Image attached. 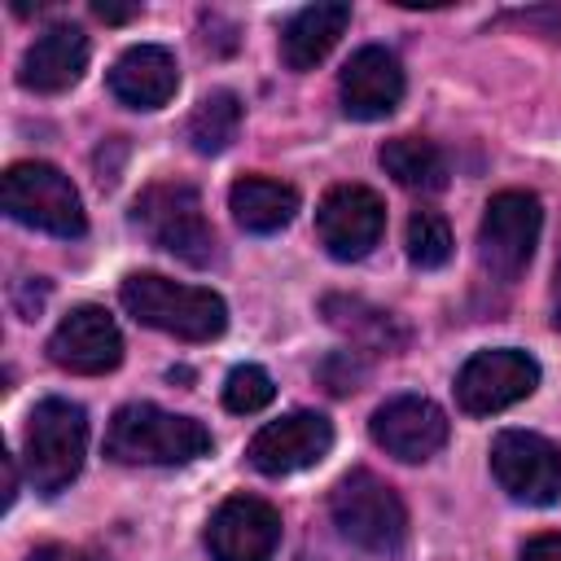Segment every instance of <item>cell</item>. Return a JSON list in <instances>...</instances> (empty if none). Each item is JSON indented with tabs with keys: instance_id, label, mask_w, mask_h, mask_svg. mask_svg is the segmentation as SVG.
Returning a JSON list of instances; mask_svg holds the SVG:
<instances>
[{
	"instance_id": "6da1fadb",
	"label": "cell",
	"mask_w": 561,
	"mask_h": 561,
	"mask_svg": "<svg viewBox=\"0 0 561 561\" xmlns=\"http://www.w3.org/2000/svg\"><path fill=\"white\" fill-rule=\"evenodd\" d=\"M127 316L136 324H149L158 333H171L180 342H210L228 329V307L215 289L180 285L158 272H131L118 289Z\"/></svg>"
},
{
	"instance_id": "7a4b0ae2",
	"label": "cell",
	"mask_w": 561,
	"mask_h": 561,
	"mask_svg": "<svg viewBox=\"0 0 561 561\" xmlns=\"http://www.w3.org/2000/svg\"><path fill=\"white\" fill-rule=\"evenodd\" d=\"M210 451V430L193 416L153 403H127L105 425V456L114 465H188Z\"/></svg>"
},
{
	"instance_id": "3957f363",
	"label": "cell",
	"mask_w": 561,
	"mask_h": 561,
	"mask_svg": "<svg viewBox=\"0 0 561 561\" xmlns=\"http://www.w3.org/2000/svg\"><path fill=\"white\" fill-rule=\"evenodd\" d=\"M131 224L188 267L215 263V228L202 210V193L188 180H153L131 202Z\"/></svg>"
},
{
	"instance_id": "277c9868",
	"label": "cell",
	"mask_w": 561,
	"mask_h": 561,
	"mask_svg": "<svg viewBox=\"0 0 561 561\" xmlns=\"http://www.w3.org/2000/svg\"><path fill=\"white\" fill-rule=\"evenodd\" d=\"M88 451V416L70 399H39L26 416V438H22V460L26 478L39 495L66 491Z\"/></svg>"
},
{
	"instance_id": "5b68a950",
	"label": "cell",
	"mask_w": 561,
	"mask_h": 561,
	"mask_svg": "<svg viewBox=\"0 0 561 561\" xmlns=\"http://www.w3.org/2000/svg\"><path fill=\"white\" fill-rule=\"evenodd\" d=\"M329 517L364 552H394L408 535V508L399 491L377 478L373 469H351L333 491H329Z\"/></svg>"
},
{
	"instance_id": "8992f818",
	"label": "cell",
	"mask_w": 561,
	"mask_h": 561,
	"mask_svg": "<svg viewBox=\"0 0 561 561\" xmlns=\"http://www.w3.org/2000/svg\"><path fill=\"white\" fill-rule=\"evenodd\" d=\"M0 206L9 219L39 228L48 237H61V241L83 237L88 228L79 188L70 184V175H61L48 162H13L0 184Z\"/></svg>"
},
{
	"instance_id": "52a82bcc",
	"label": "cell",
	"mask_w": 561,
	"mask_h": 561,
	"mask_svg": "<svg viewBox=\"0 0 561 561\" xmlns=\"http://www.w3.org/2000/svg\"><path fill=\"white\" fill-rule=\"evenodd\" d=\"M543 228V210L535 193L504 188L486 202L482 224H478V259L495 280H517L535 254Z\"/></svg>"
},
{
	"instance_id": "ba28073f",
	"label": "cell",
	"mask_w": 561,
	"mask_h": 561,
	"mask_svg": "<svg viewBox=\"0 0 561 561\" xmlns=\"http://www.w3.org/2000/svg\"><path fill=\"white\" fill-rule=\"evenodd\" d=\"M535 386H539V364L517 346H495L465 359V368L456 373V403L469 416H495L522 403L526 394H535Z\"/></svg>"
},
{
	"instance_id": "9c48e42d",
	"label": "cell",
	"mask_w": 561,
	"mask_h": 561,
	"mask_svg": "<svg viewBox=\"0 0 561 561\" xmlns=\"http://www.w3.org/2000/svg\"><path fill=\"white\" fill-rule=\"evenodd\" d=\"M491 473L517 504L548 508L561 500V447L530 430H504L491 443Z\"/></svg>"
},
{
	"instance_id": "30bf717a",
	"label": "cell",
	"mask_w": 561,
	"mask_h": 561,
	"mask_svg": "<svg viewBox=\"0 0 561 561\" xmlns=\"http://www.w3.org/2000/svg\"><path fill=\"white\" fill-rule=\"evenodd\" d=\"M381 232H386V206L364 184H337L316 206V237L342 263L364 259L381 241Z\"/></svg>"
},
{
	"instance_id": "8fae6325",
	"label": "cell",
	"mask_w": 561,
	"mask_h": 561,
	"mask_svg": "<svg viewBox=\"0 0 561 561\" xmlns=\"http://www.w3.org/2000/svg\"><path fill=\"white\" fill-rule=\"evenodd\" d=\"M48 359L61 368V373H75V377H101V373H114L123 364V333L114 324V316L96 302H83L75 307L48 337Z\"/></svg>"
},
{
	"instance_id": "7c38bea8",
	"label": "cell",
	"mask_w": 561,
	"mask_h": 561,
	"mask_svg": "<svg viewBox=\"0 0 561 561\" xmlns=\"http://www.w3.org/2000/svg\"><path fill=\"white\" fill-rule=\"evenodd\" d=\"M368 434L386 456L403 465H421L438 456V447L447 443V416L425 394H394L373 412Z\"/></svg>"
},
{
	"instance_id": "4fadbf2b",
	"label": "cell",
	"mask_w": 561,
	"mask_h": 561,
	"mask_svg": "<svg viewBox=\"0 0 561 561\" xmlns=\"http://www.w3.org/2000/svg\"><path fill=\"white\" fill-rule=\"evenodd\" d=\"M276 543L280 513L259 495H232L206 522V548L215 561H272Z\"/></svg>"
},
{
	"instance_id": "5bb4252c",
	"label": "cell",
	"mask_w": 561,
	"mask_h": 561,
	"mask_svg": "<svg viewBox=\"0 0 561 561\" xmlns=\"http://www.w3.org/2000/svg\"><path fill=\"white\" fill-rule=\"evenodd\" d=\"M333 447V425L320 412H289L280 421H267L254 438H250V465L267 478H285L298 469H311L329 456Z\"/></svg>"
},
{
	"instance_id": "9a60e30c",
	"label": "cell",
	"mask_w": 561,
	"mask_h": 561,
	"mask_svg": "<svg viewBox=\"0 0 561 561\" xmlns=\"http://www.w3.org/2000/svg\"><path fill=\"white\" fill-rule=\"evenodd\" d=\"M337 96H342L346 118H359V123L394 114V105L403 101V66H399V57L390 48H377V44L359 48L342 66Z\"/></svg>"
},
{
	"instance_id": "2e32d148",
	"label": "cell",
	"mask_w": 561,
	"mask_h": 561,
	"mask_svg": "<svg viewBox=\"0 0 561 561\" xmlns=\"http://www.w3.org/2000/svg\"><path fill=\"white\" fill-rule=\"evenodd\" d=\"M83 66H88V35L70 22H57L48 26L26 53H22V66H18V83L26 92H66L83 79Z\"/></svg>"
},
{
	"instance_id": "e0dca14e",
	"label": "cell",
	"mask_w": 561,
	"mask_h": 561,
	"mask_svg": "<svg viewBox=\"0 0 561 561\" xmlns=\"http://www.w3.org/2000/svg\"><path fill=\"white\" fill-rule=\"evenodd\" d=\"M180 70L162 44H136L110 66V92L127 110H158L175 96Z\"/></svg>"
},
{
	"instance_id": "ac0fdd59",
	"label": "cell",
	"mask_w": 561,
	"mask_h": 561,
	"mask_svg": "<svg viewBox=\"0 0 561 561\" xmlns=\"http://www.w3.org/2000/svg\"><path fill=\"white\" fill-rule=\"evenodd\" d=\"M346 22H351V4H307V9H298L285 22V31H280V57H285V66L289 70L320 66L333 53V44L342 39Z\"/></svg>"
},
{
	"instance_id": "d6986e66",
	"label": "cell",
	"mask_w": 561,
	"mask_h": 561,
	"mask_svg": "<svg viewBox=\"0 0 561 561\" xmlns=\"http://www.w3.org/2000/svg\"><path fill=\"white\" fill-rule=\"evenodd\" d=\"M228 210L245 232H280L298 215V188L272 175H241L228 188Z\"/></svg>"
},
{
	"instance_id": "ffe728a7",
	"label": "cell",
	"mask_w": 561,
	"mask_h": 561,
	"mask_svg": "<svg viewBox=\"0 0 561 561\" xmlns=\"http://www.w3.org/2000/svg\"><path fill=\"white\" fill-rule=\"evenodd\" d=\"M377 158H381L386 175H394V184H403V188L438 193L447 184V158L425 136H394V140L381 145Z\"/></svg>"
},
{
	"instance_id": "44dd1931",
	"label": "cell",
	"mask_w": 561,
	"mask_h": 561,
	"mask_svg": "<svg viewBox=\"0 0 561 561\" xmlns=\"http://www.w3.org/2000/svg\"><path fill=\"white\" fill-rule=\"evenodd\" d=\"M237 131H241V101H237V92H228V88H215V92H206L197 105H193V114H188V127H184V136H188V145L197 149V153H224L232 140H237Z\"/></svg>"
},
{
	"instance_id": "7402d4cb",
	"label": "cell",
	"mask_w": 561,
	"mask_h": 561,
	"mask_svg": "<svg viewBox=\"0 0 561 561\" xmlns=\"http://www.w3.org/2000/svg\"><path fill=\"white\" fill-rule=\"evenodd\" d=\"M329 320L337 329L351 333V342L359 351H399L403 346V329L394 324L390 311H377V307H364L359 298H329L324 302Z\"/></svg>"
},
{
	"instance_id": "603a6c76",
	"label": "cell",
	"mask_w": 561,
	"mask_h": 561,
	"mask_svg": "<svg viewBox=\"0 0 561 561\" xmlns=\"http://www.w3.org/2000/svg\"><path fill=\"white\" fill-rule=\"evenodd\" d=\"M403 245H408V259H412L416 267H443V263L451 259V228H447V219H443L438 210L421 206V210L408 215V237H403Z\"/></svg>"
},
{
	"instance_id": "cb8c5ba5",
	"label": "cell",
	"mask_w": 561,
	"mask_h": 561,
	"mask_svg": "<svg viewBox=\"0 0 561 561\" xmlns=\"http://www.w3.org/2000/svg\"><path fill=\"white\" fill-rule=\"evenodd\" d=\"M272 394H276V386H272V377L259 364H237L228 373V381H224V408L228 412H241V416L263 412L272 403Z\"/></svg>"
},
{
	"instance_id": "d4e9b609",
	"label": "cell",
	"mask_w": 561,
	"mask_h": 561,
	"mask_svg": "<svg viewBox=\"0 0 561 561\" xmlns=\"http://www.w3.org/2000/svg\"><path fill=\"white\" fill-rule=\"evenodd\" d=\"M364 377H368L364 351H333V355L320 364V381H324L333 394H351V390H359Z\"/></svg>"
},
{
	"instance_id": "484cf974",
	"label": "cell",
	"mask_w": 561,
	"mask_h": 561,
	"mask_svg": "<svg viewBox=\"0 0 561 561\" xmlns=\"http://www.w3.org/2000/svg\"><path fill=\"white\" fill-rule=\"evenodd\" d=\"M513 22H522V26H530V31H543L548 39H561V9L552 4V9H526V13H508Z\"/></svg>"
},
{
	"instance_id": "4316f807",
	"label": "cell",
	"mask_w": 561,
	"mask_h": 561,
	"mask_svg": "<svg viewBox=\"0 0 561 561\" xmlns=\"http://www.w3.org/2000/svg\"><path fill=\"white\" fill-rule=\"evenodd\" d=\"M517 561H561V535H535L526 539Z\"/></svg>"
},
{
	"instance_id": "83f0119b",
	"label": "cell",
	"mask_w": 561,
	"mask_h": 561,
	"mask_svg": "<svg viewBox=\"0 0 561 561\" xmlns=\"http://www.w3.org/2000/svg\"><path fill=\"white\" fill-rule=\"evenodd\" d=\"M26 561H101V557H92L83 548H70V543H39Z\"/></svg>"
},
{
	"instance_id": "f1b7e54d",
	"label": "cell",
	"mask_w": 561,
	"mask_h": 561,
	"mask_svg": "<svg viewBox=\"0 0 561 561\" xmlns=\"http://www.w3.org/2000/svg\"><path fill=\"white\" fill-rule=\"evenodd\" d=\"M92 13H96L101 22H127V18H136V13H140V4H105V0H96V4H92Z\"/></svg>"
},
{
	"instance_id": "f546056e",
	"label": "cell",
	"mask_w": 561,
	"mask_h": 561,
	"mask_svg": "<svg viewBox=\"0 0 561 561\" xmlns=\"http://www.w3.org/2000/svg\"><path fill=\"white\" fill-rule=\"evenodd\" d=\"M0 469H4V508L13 504L18 495V473H13V456H0Z\"/></svg>"
},
{
	"instance_id": "4dcf8cb0",
	"label": "cell",
	"mask_w": 561,
	"mask_h": 561,
	"mask_svg": "<svg viewBox=\"0 0 561 561\" xmlns=\"http://www.w3.org/2000/svg\"><path fill=\"white\" fill-rule=\"evenodd\" d=\"M552 324L561 329V254H557V276H552Z\"/></svg>"
}]
</instances>
